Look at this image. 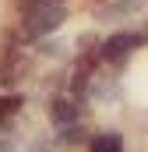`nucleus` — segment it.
Instances as JSON below:
<instances>
[{
  "label": "nucleus",
  "mask_w": 148,
  "mask_h": 152,
  "mask_svg": "<svg viewBox=\"0 0 148 152\" xmlns=\"http://www.w3.org/2000/svg\"><path fill=\"white\" fill-rule=\"evenodd\" d=\"M21 36L25 39H42L49 32H57L64 21H67V7L64 0H46V4H36L28 11H21Z\"/></svg>",
  "instance_id": "nucleus-1"
},
{
  "label": "nucleus",
  "mask_w": 148,
  "mask_h": 152,
  "mask_svg": "<svg viewBox=\"0 0 148 152\" xmlns=\"http://www.w3.org/2000/svg\"><path fill=\"white\" fill-rule=\"evenodd\" d=\"M141 42H145L141 32H113V36L102 42V60H123V57H131Z\"/></svg>",
  "instance_id": "nucleus-2"
},
{
  "label": "nucleus",
  "mask_w": 148,
  "mask_h": 152,
  "mask_svg": "<svg viewBox=\"0 0 148 152\" xmlns=\"http://www.w3.org/2000/svg\"><path fill=\"white\" fill-rule=\"evenodd\" d=\"M49 120L67 131V127H74V120H78V106H74L71 99H53L49 103Z\"/></svg>",
  "instance_id": "nucleus-3"
},
{
  "label": "nucleus",
  "mask_w": 148,
  "mask_h": 152,
  "mask_svg": "<svg viewBox=\"0 0 148 152\" xmlns=\"http://www.w3.org/2000/svg\"><path fill=\"white\" fill-rule=\"evenodd\" d=\"M88 152H123V134L120 131H102L88 142Z\"/></svg>",
  "instance_id": "nucleus-4"
},
{
  "label": "nucleus",
  "mask_w": 148,
  "mask_h": 152,
  "mask_svg": "<svg viewBox=\"0 0 148 152\" xmlns=\"http://www.w3.org/2000/svg\"><path fill=\"white\" fill-rule=\"evenodd\" d=\"M138 7H141V0H120V4L102 7V11H99V18H120V14H131V11H138Z\"/></svg>",
  "instance_id": "nucleus-5"
},
{
  "label": "nucleus",
  "mask_w": 148,
  "mask_h": 152,
  "mask_svg": "<svg viewBox=\"0 0 148 152\" xmlns=\"http://www.w3.org/2000/svg\"><path fill=\"white\" fill-rule=\"evenodd\" d=\"M18 106H21V96H0V120L18 113Z\"/></svg>",
  "instance_id": "nucleus-6"
},
{
  "label": "nucleus",
  "mask_w": 148,
  "mask_h": 152,
  "mask_svg": "<svg viewBox=\"0 0 148 152\" xmlns=\"http://www.w3.org/2000/svg\"><path fill=\"white\" fill-rule=\"evenodd\" d=\"M0 152H18V149H14V142H11V138H0Z\"/></svg>",
  "instance_id": "nucleus-7"
}]
</instances>
